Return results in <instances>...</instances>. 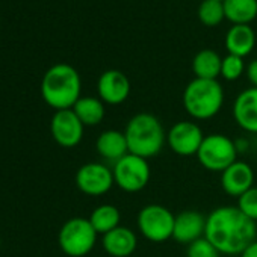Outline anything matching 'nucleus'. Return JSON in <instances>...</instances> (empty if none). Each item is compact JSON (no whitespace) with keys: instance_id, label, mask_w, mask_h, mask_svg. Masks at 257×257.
I'll use <instances>...</instances> for the list:
<instances>
[{"instance_id":"f257e3e1","label":"nucleus","mask_w":257,"mask_h":257,"mask_svg":"<svg viewBox=\"0 0 257 257\" xmlns=\"http://www.w3.org/2000/svg\"><path fill=\"white\" fill-rule=\"evenodd\" d=\"M255 222L245 216L237 206H221L207 215L204 237L221 254L240 255L255 240Z\"/></svg>"},{"instance_id":"f03ea898","label":"nucleus","mask_w":257,"mask_h":257,"mask_svg":"<svg viewBox=\"0 0 257 257\" xmlns=\"http://www.w3.org/2000/svg\"><path fill=\"white\" fill-rule=\"evenodd\" d=\"M128 153L144 159H150L159 155L167 143V134L162 122L147 112H140L128 119L124 131Z\"/></svg>"},{"instance_id":"7ed1b4c3","label":"nucleus","mask_w":257,"mask_h":257,"mask_svg":"<svg viewBox=\"0 0 257 257\" xmlns=\"http://www.w3.org/2000/svg\"><path fill=\"white\" fill-rule=\"evenodd\" d=\"M82 82L74 67L68 64H56L50 67L41 82V95L44 101L56 109H71L80 98Z\"/></svg>"},{"instance_id":"20e7f679","label":"nucleus","mask_w":257,"mask_h":257,"mask_svg":"<svg viewBox=\"0 0 257 257\" xmlns=\"http://www.w3.org/2000/svg\"><path fill=\"white\" fill-rule=\"evenodd\" d=\"M224 104V89L218 80L194 79L183 91V107L194 119L213 118Z\"/></svg>"},{"instance_id":"39448f33","label":"nucleus","mask_w":257,"mask_h":257,"mask_svg":"<svg viewBox=\"0 0 257 257\" xmlns=\"http://www.w3.org/2000/svg\"><path fill=\"white\" fill-rule=\"evenodd\" d=\"M97 231L86 218H71L59 230V246L70 257L86 255L97 242Z\"/></svg>"},{"instance_id":"423d86ee","label":"nucleus","mask_w":257,"mask_h":257,"mask_svg":"<svg viewBox=\"0 0 257 257\" xmlns=\"http://www.w3.org/2000/svg\"><path fill=\"white\" fill-rule=\"evenodd\" d=\"M197 159L207 171L222 173L237 161V149L228 137L222 134H210L204 137Z\"/></svg>"},{"instance_id":"0eeeda50","label":"nucleus","mask_w":257,"mask_h":257,"mask_svg":"<svg viewBox=\"0 0 257 257\" xmlns=\"http://www.w3.org/2000/svg\"><path fill=\"white\" fill-rule=\"evenodd\" d=\"M112 174L115 185L121 191L140 192L149 185L152 171L147 159L128 153L113 165Z\"/></svg>"},{"instance_id":"6e6552de","label":"nucleus","mask_w":257,"mask_h":257,"mask_svg":"<svg viewBox=\"0 0 257 257\" xmlns=\"http://www.w3.org/2000/svg\"><path fill=\"white\" fill-rule=\"evenodd\" d=\"M176 215L162 204H147L138 213V230L150 242H165L173 237Z\"/></svg>"},{"instance_id":"1a4fd4ad","label":"nucleus","mask_w":257,"mask_h":257,"mask_svg":"<svg viewBox=\"0 0 257 257\" xmlns=\"http://www.w3.org/2000/svg\"><path fill=\"white\" fill-rule=\"evenodd\" d=\"M203 140L201 127L194 121H177L167 132V144L179 156H197Z\"/></svg>"},{"instance_id":"9d476101","label":"nucleus","mask_w":257,"mask_h":257,"mask_svg":"<svg viewBox=\"0 0 257 257\" xmlns=\"http://www.w3.org/2000/svg\"><path fill=\"white\" fill-rule=\"evenodd\" d=\"M76 185L83 194L98 197L109 192L115 182L110 168L98 162H89L77 170Z\"/></svg>"},{"instance_id":"9b49d317","label":"nucleus","mask_w":257,"mask_h":257,"mask_svg":"<svg viewBox=\"0 0 257 257\" xmlns=\"http://www.w3.org/2000/svg\"><path fill=\"white\" fill-rule=\"evenodd\" d=\"M85 125L80 122L73 109L56 110L50 121V132L56 144L64 149H73L79 146L83 138Z\"/></svg>"},{"instance_id":"f8f14e48","label":"nucleus","mask_w":257,"mask_h":257,"mask_svg":"<svg viewBox=\"0 0 257 257\" xmlns=\"http://www.w3.org/2000/svg\"><path fill=\"white\" fill-rule=\"evenodd\" d=\"M97 92L103 103L112 106L121 104L131 94V80L127 79V76L122 71L107 70L98 77Z\"/></svg>"},{"instance_id":"ddd939ff","label":"nucleus","mask_w":257,"mask_h":257,"mask_svg":"<svg viewBox=\"0 0 257 257\" xmlns=\"http://www.w3.org/2000/svg\"><path fill=\"white\" fill-rule=\"evenodd\" d=\"M206 219L203 213L197 210H183L176 215L174 219V230H173V239L179 243L189 245L201 237H204L206 233Z\"/></svg>"},{"instance_id":"4468645a","label":"nucleus","mask_w":257,"mask_h":257,"mask_svg":"<svg viewBox=\"0 0 257 257\" xmlns=\"http://www.w3.org/2000/svg\"><path fill=\"white\" fill-rule=\"evenodd\" d=\"M252 183H254V171L246 162L236 161L221 173L222 191L230 197L239 198L248 189L252 188Z\"/></svg>"},{"instance_id":"2eb2a0df","label":"nucleus","mask_w":257,"mask_h":257,"mask_svg":"<svg viewBox=\"0 0 257 257\" xmlns=\"http://www.w3.org/2000/svg\"><path fill=\"white\" fill-rule=\"evenodd\" d=\"M236 124L248 134H257V88L243 89L233 103Z\"/></svg>"},{"instance_id":"dca6fc26","label":"nucleus","mask_w":257,"mask_h":257,"mask_svg":"<svg viewBox=\"0 0 257 257\" xmlns=\"http://www.w3.org/2000/svg\"><path fill=\"white\" fill-rule=\"evenodd\" d=\"M101 245L110 257H128L138 246V237L128 227L118 225L109 233L103 234Z\"/></svg>"},{"instance_id":"f3484780","label":"nucleus","mask_w":257,"mask_h":257,"mask_svg":"<svg viewBox=\"0 0 257 257\" xmlns=\"http://www.w3.org/2000/svg\"><path fill=\"white\" fill-rule=\"evenodd\" d=\"M95 150L106 162L115 165L119 159L128 155V146L124 132L115 131V128L101 132L95 141Z\"/></svg>"},{"instance_id":"a211bd4d","label":"nucleus","mask_w":257,"mask_h":257,"mask_svg":"<svg viewBox=\"0 0 257 257\" xmlns=\"http://www.w3.org/2000/svg\"><path fill=\"white\" fill-rule=\"evenodd\" d=\"M255 46V34L249 25H233L225 35V49L228 55L239 58L248 56Z\"/></svg>"},{"instance_id":"6ab92c4d","label":"nucleus","mask_w":257,"mask_h":257,"mask_svg":"<svg viewBox=\"0 0 257 257\" xmlns=\"http://www.w3.org/2000/svg\"><path fill=\"white\" fill-rule=\"evenodd\" d=\"M221 64L222 58L210 49L200 50L192 61V71L197 79H209L216 80L221 76Z\"/></svg>"},{"instance_id":"aec40b11","label":"nucleus","mask_w":257,"mask_h":257,"mask_svg":"<svg viewBox=\"0 0 257 257\" xmlns=\"http://www.w3.org/2000/svg\"><path fill=\"white\" fill-rule=\"evenodd\" d=\"M225 20L233 25H249L257 17V0H224Z\"/></svg>"},{"instance_id":"412c9836","label":"nucleus","mask_w":257,"mask_h":257,"mask_svg":"<svg viewBox=\"0 0 257 257\" xmlns=\"http://www.w3.org/2000/svg\"><path fill=\"white\" fill-rule=\"evenodd\" d=\"M71 109L85 127L97 125L104 118V103L97 97H80Z\"/></svg>"},{"instance_id":"4be33fe9","label":"nucleus","mask_w":257,"mask_h":257,"mask_svg":"<svg viewBox=\"0 0 257 257\" xmlns=\"http://www.w3.org/2000/svg\"><path fill=\"white\" fill-rule=\"evenodd\" d=\"M88 219L94 227V230L97 231V234L103 236L119 225L121 213L118 207H115L113 204H100L92 210Z\"/></svg>"},{"instance_id":"5701e85b","label":"nucleus","mask_w":257,"mask_h":257,"mask_svg":"<svg viewBox=\"0 0 257 257\" xmlns=\"http://www.w3.org/2000/svg\"><path fill=\"white\" fill-rule=\"evenodd\" d=\"M198 19L204 26H218L224 19V7L219 0H203L198 8Z\"/></svg>"},{"instance_id":"b1692460","label":"nucleus","mask_w":257,"mask_h":257,"mask_svg":"<svg viewBox=\"0 0 257 257\" xmlns=\"http://www.w3.org/2000/svg\"><path fill=\"white\" fill-rule=\"evenodd\" d=\"M245 70V64H243V58L234 56V55H227L225 58H222V64H221V76L228 80H237Z\"/></svg>"},{"instance_id":"393cba45","label":"nucleus","mask_w":257,"mask_h":257,"mask_svg":"<svg viewBox=\"0 0 257 257\" xmlns=\"http://www.w3.org/2000/svg\"><path fill=\"white\" fill-rule=\"evenodd\" d=\"M237 209L251 221L257 222V188L252 186L237 198Z\"/></svg>"},{"instance_id":"a878e982","label":"nucleus","mask_w":257,"mask_h":257,"mask_svg":"<svg viewBox=\"0 0 257 257\" xmlns=\"http://www.w3.org/2000/svg\"><path fill=\"white\" fill-rule=\"evenodd\" d=\"M221 252L206 239L201 237L188 245L186 257H219Z\"/></svg>"},{"instance_id":"bb28decb","label":"nucleus","mask_w":257,"mask_h":257,"mask_svg":"<svg viewBox=\"0 0 257 257\" xmlns=\"http://www.w3.org/2000/svg\"><path fill=\"white\" fill-rule=\"evenodd\" d=\"M246 76H248V80L251 82V85L257 88V59L251 61L249 65L246 67Z\"/></svg>"},{"instance_id":"cd10ccee","label":"nucleus","mask_w":257,"mask_h":257,"mask_svg":"<svg viewBox=\"0 0 257 257\" xmlns=\"http://www.w3.org/2000/svg\"><path fill=\"white\" fill-rule=\"evenodd\" d=\"M240 257H257V239L243 249V252L240 254Z\"/></svg>"},{"instance_id":"c85d7f7f","label":"nucleus","mask_w":257,"mask_h":257,"mask_svg":"<svg viewBox=\"0 0 257 257\" xmlns=\"http://www.w3.org/2000/svg\"><path fill=\"white\" fill-rule=\"evenodd\" d=\"M0 246H2V242H0Z\"/></svg>"},{"instance_id":"c756f323","label":"nucleus","mask_w":257,"mask_h":257,"mask_svg":"<svg viewBox=\"0 0 257 257\" xmlns=\"http://www.w3.org/2000/svg\"><path fill=\"white\" fill-rule=\"evenodd\" d=\"M219 2H224V0H219Z\"/></svg>"}]
</instances>
